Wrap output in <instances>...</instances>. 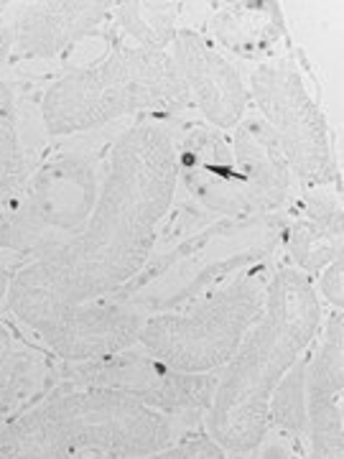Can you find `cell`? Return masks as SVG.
Returning <instances> with one entry per match:
<instances>
[{
    "label": "cell",
    "instance_id": "603a6c76",
    "mask_svg": "<svg viewBox=\"0 0 344 459\" xmlns=\"http://www.w3.org/2000/svg\"><path fill=\"white\" fill-rule=\"evenodd\" d=\"M13 56V31L5 13L0 16V69L8 65V59Z\"/></svg>",
    "mask_w": 344,
    "mask_h": 459
},
{
    "label": "cell",
    "instance_id": "d6986e66",
    "mask_svg": "<svg viewBox=\"0 0 344 459\" xmlns=\"http://www.w3.org/2000/svg\"><path fill=\"white\" fill-rule=\"evenodd\" d=\"M306 459H344V394L306 391Z\"/></svg>",
    "mask_w": 344,
    "mask_h": 459
},
{
    "label": "cell",
    "instance_id": "8992f818",
    "mask_svg": "<svg viewBox=\"0 0 344 459\" xmlns=\"http://www.w3.org/2000/svg\"><path fill=\"white\" fill-rule=\"evenodd\" d=\"M273 268V261L258 263L189 307L150 314L141 329L138 347L179 373H219L262 312Z\"/></svg>",
    "mask_w": 344,
    "mask_h": 459
},
{
    "label": "cell",
    "instance_id": "44dd1931",
    "mask_svg": "<svg viewBox=\"0 0 344 459\" xmlns=\"http://www.w3.org/2000/svg\"><path fill=\"white\" fill-rule=\"evenodd\" d=\"M23 263H26V258L18 253L16 246H13V238H11L8 214L0 212V309H5V296L11 289V281L23 268Z\"/></svg>",
    "mask_w": 344,
    "mask_h": 459
},
{
    "label": "cell",
    "instance_id": "4fadbf2b",
    "mask_svg": "<svg viewBox=\"0 0 344 459\" xmlns=\"http://www.w3.org/2000/svg\"><path fill=\"white\" fill-rule=\"evenodd\" d=\"M110 0H31L11 3L5 18L13 31V56L21 62L54 59L113 16Z\"/></svg>",
    "mask_w": 344,
    "mask_h": 459
},
{
    "label": "cell",
    "instance_id": "cb8c5ba5",
    "mask_svg": "<svg viewBox=\"0 0 344 459\" xmlns=\"http://www.w3.org/2000/svg\"><path fill=\"white\" fill-rule=\"evenodd\" d=\"M8 5H11V3H0V16H3L5 11H8Z\"/></svg>",
    "mask_w": 344,
    "mask_h": 459
},
{
    "label": "cell",
    "instance_id": "7402d4cb",
    "mask_svg": "<svg viewBox=\"0 0 344 459\" xmlns=\"http://www.w3.org/2000/svg\"><path fill=\"white\" fill-rule=\"evenodd\" d=\"M344 263L342 258H337V261H331L314 279V291L319 296V301L324 304V309H334V312H342L344 307Z\"/></svg>",
    "mask_w": 344,
    "mask_h": 459
},
{
    "label": "cell",
    "instance_id": "6da1fadb",
    "mask_svg": "<svg viewBox=\"0 0 344 459\" xmlns=\"http://www.w3.org/2000/svg\"><path fill=\"white\" fill-rule=\"evenodd\" d=\"M179 192L171 126L141 117L115 141L95 210L51 255L23 263L5 312L41 337L69 309L117 294L146 265Z\"/></svg>",
    "mask_w": 344,
    "mask_h": 459
},
{
    "label": "cell",
    "instance_id": "7c38bea8",
    "mask_svg": "<svg viewBox=\"0 0 344 459\" xmlns=\"http://www.w3.org/2000/svg\"><path fill=\"white\" fill-rule=\"evenodd\" d=\"M148 314L131 304L105 296L84 301L49 327L39 340L59 362H95L120 355L141 340Z\"/></svg>",
    "mask_w": 344,
    "mask_h": 459
},
{
    "label": "cell",
    "instance_id": "8fae6325",
    "mask_svg": "<svg viewBox=\"0 0 344 459\" xmlns=\"http://www.w3.org/2000/svg\"><path fill=\"white\" fill-rule=\"evenodd\" d=\"M168 54L202 120L219 133L235 131L250 113V95L243 72L228 54L217 49L210 36L189 26L176 33Z\"/></svg>",
    "mask_w": 344,
    "mask_h": 459
},
{
    "label": "cell",
    "instance_id": "5bb4252c",
    "mask_svg": "<svg viewBox=\"0 0 344 459\" xmlns=\"http://www.w3.org/2000/svg\"><path fill=\"white\" fill-rule=\"evenodd\" d=\"M280 250L288 255L286 265L306 279H316L329 263L342 258V197L340 186L298 189L283 210Z\"/></svg>",
    "mask_w": 344,
    "mask_h": 459
},
{
    "label": "cell",
    "instance_id": "2e32d148",
    "mask_svg": "<svg viewBox=\"0 0 344 459\" xmlns=\"http://www.w3.org/2000/svg\"><path fill=\"white\" fill-rule=\"evenodd\" d=\"M26 148V105L18 87L0 74V212H8L31 174Z\"/></svg>",
    "mask_w": 344,
    "mask_h": 459
},
{
    "label": "cell",
    "instance_id": "e0dca14e",
    "mask_svg": "<svg viewBox=\"0 0 344 459\" xmlns=\"http://www.w3.org/2000/svg\"><path fill=\"white\" fill-rule=\"evenodd\" d=\"M0 459H87L44 411L41 401L0 429Z\"/></svg>",
    "mask_w": 344,
    "mask_h": 459
},
{
    "label": "cell",
    "instance_id": "5b68a950",
    "mask_svg": "<svg viewBox=\"0 0 344 459\" xmlns=\"http://www.w3.org/2000/svg\"><path fill=\"white\" fill-rule=\"evenodd\" d=\"M110 128L62 138L56 148L41 151L21 195L5 212L13 246L26 263L51 255L82 232L98 202L110 148L123 133L105 135Z\"/></svg>",
    "mask_w": 344,
    "mask_h": 459
},
{
    "label": "cell",
    "instance_id": "277c9868",
    "mask_svg": "<svg viewBox=\"0 0 344 459\" xmlns=\"http://www.w3.org/2000/svg\"><path fill=\"white\" fill-rule=\"evenodd\" d=\"M283 222V212L214 220L179 243L153 250L138 276L113 296L148 316L189 307L247 268L273 261Z\"/></svg>",
    "mask_w": 344,
    "mask_h": 459
},
{
    "label": "cell",
    "instance_id": "52a82bcc",
    "mask_svg": "<svg viewBox=\"0 0 344 459\" xmlns=\"http://www.w3.org/2000/svg\"><path fill=\"white\" fill-rule=\"evenodd\" d=\"M44 411L87 459H146L181 437V429L131 395L59 383Z\"/></svg>",
    "mask_w": 344,
    "mask_h": 459
},
{
    "label": "cell",
    "instance_id": "3957f363",
    "mask_svg": "<svg viewBox=\"0 0 344 459\" xmlns=\"http://www.w3.org/2000/svg\"><path fill=\"white\" fill-rule=\"evenodd\" d=\"M189 95L168 51L120 44L92 65H82L41 92L39 120L51 138H74L120 123L159 117L189 108Z\"/></svg>",
    "mask_w": 344,
    "mask_h": 459
},
{
    "label": "cell",
    "instance_id": "ac0fdd59",
    "mask_svg": "<svg viewBox=\"0 0 344 459\" xmlns=\"http://www.w3.org/2000/svg\"><path fill=\"white\" fill-rule=\"evenodd\" d=\"M113 16L117 29L143 49L166 51L181 31L184 3H115Z\"/></svg>",
    "mask_w": 344,
    "mask_h": 459
},
{
    "label": "cell",
    "instance_id": "ffe728a7",
    "mask_svg": "<svg viewBox=\"0 0 344 459\" xmlns=\"http://www.w3.org/2000/svg\"><path fill=\"white\" fill-rule=\"evenodd\" d=\"M146 459H232L214 442L207 431H194V434H184L174 444H168L166 449L150 455Z\"/></svg>",
    "mask_w": 344,
    "mask_h": 459
},
{
    "label": "cell",
    "instance_id": "9a60e30c",
    "mask_svg": "<svg viewBox=\"0 0 344 459\" xmlns=\"http://www.w3.org/2000/svg\"><path fill=\"white\" fill-rule=\"evenodd\" d=\"M210 36L240 59L271 62L279 47L288 41L279 3H228L210 18Z\"/></svg>",
    "mask_w": 344,
    "mask_h": 459
},
{
    "label": "cell",
    "instance_id": "7a4b0ae2",
    "mask_svg": "<svg viewBox=\"0 0 344 459\" xmlns=\"http://www.w3.org/2000/svg\"><path fill=\"white\" fill-rule=\"evenodd\" d=\"M314 281L291 265H276L262 312L235 358L219 370L204 431L232 459H245L265 437L268 406L283 376L312 350L324 322Z\"/></svg>",
    "mask_w": 344,
    "mask_h": 459
},
{
    "label": "cell",
    "instance_id": "30bf717a",
    "mask_svg": "<svg viewBox=\"0 0 344 459\" xmlns=\"http://www.w3.org/2000/svg\"><path fill=\"white\" fill-rule=\"evenodd\" d=\"M171 133L176 148L179 189H184L192 204L214 220H240L258 214L225 133L214 131L207 123H189L181 128L171 126Z\"/></svg>",
    "mask_w": 344,
    "mask_h": 459
},
{
    "label": "cell",
    "instance_id": "ba28073f",
    "mask_svg": "<svg viewBox=\"0 0 344 459\" xmlns=\"http://www.w3.org/2000/svg\"><path fill=\"white\" fill-rule=\"evenodd\" d=\"M245 82L250 108L276 135L296 186H340L327 115L309 92L301 69L286 59L262 62Z\"/></svg>",
    "mask_w": 344,
    "mask_h": 459
},
{
    "label": "cell",
    "instance_id": "9c48e42d",
    "mask_svg": "<svg viewBox=\"0 0 344 459\" xmlns=\"http://www.w3.org/2000/svg\"><path fill=\"white\" fill-rule=\"evenodd\" d=\"M219 373L189 376L166 368L164 362L150 358L143 347H131L120 355L95 362H59V383L105 388L125 394L161 411L181 431L199 427L210 411Z\"/></svg>",
    "mask_w": 344,
    "mask_h": 459
}]
</instances>
